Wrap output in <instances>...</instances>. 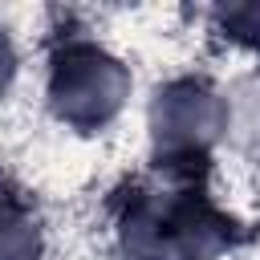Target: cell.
<instances>
[{
    "instance_id": "cell-5",
    "label": "cell",
    "mask_w": 260,
    "mask_h": 260,
    "mask_svg": "<svg viewBox=\"0 0 260 260\" xmlns=\"http://www.w3.org/2000/svg\"><path fill=\"white\" fill-rule=\"evenodd\" d=\"M219 24H223L232 37H240V41H248V45H260V4L223 8V12H219Z\"/></svg>"
},
{
    "instance_id": "cell-4",
    "label": "cell",
    "mask_w": 260,
    "mask_h": 260,
    "mask_svg": "<svg viewBox=\"0 0 260 260\" xmlns=\"http://www.w3.org/2000/svg\"><path fill=\"white\" fill-rule=\"evenodd\" d=\"M37 219L20 203L0 199V260H37Z\"/></svg>"
},
{
    "instance_id": "cell-3",
    "label": "cell",
    "mask_w": 260,
    "mask_h": 260,
    "mask_svg": "<svg viewBox=\"0 0 260 260\" xmlns=\"http://www.w3.org/2000/svg\"><path fill=\"white\" fill-rule=\"evenodd\" d=\"M228 126V106L223 98L203 85V81H175L154 98L150 110V130H154V146L167 158H195L199 150H207Z\"/></svg>"
},
{
    "instance_id": "cell-1",
    "label": "cell",
    "mask_w": 260,
    "mask_h": 260,
    "mask_svg": "<svg viewBox=\"0 0 260 260\" xmlns=\"http://www.w3.org/2000/svg\"><path fill=\"white\" fill-rule=\"evenodd\" d=\"M223 219L195 195L142 199L126 215V252L134 260H207L223 244Z\"/></svg>"
},
{
    "instance_id": "cell-6",
    "label": "cell",
    "mask_w": 260,
    "mask_h": 260,
    "mask_svg": "<svg viewBox=\"0 0 260 260\" xmlns=\"http://www.w3.org/2000/svg\"><path fill=\"white\" fill-rule=\"evenodd\" d=\"M12 69H16V57H12V45H8V37L0 32V93H4V85L12 81Z\"/></svg>"
},
{
    "instance_id": "cell-2",
    "label": "cell",
    "mask_w": 260,
    "mask_h": 260,
    "mask_svg": "<svg viewBox=\"0 0 260 260\" xmlns=\"http://www.w3.org/2000/svg\"><path fill=\"white\" fill-rule=\"evenodd\" d=\"M130 93V77L122 61H114L106 49L89 41H73L53 57V77H49V98L57 118L69 126L93 130L106 126Z\"/></svg>"
}]
</instances>
